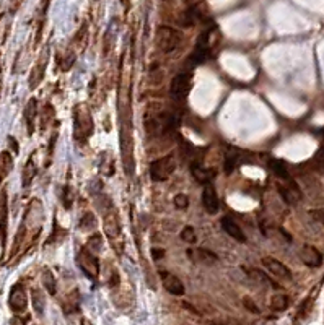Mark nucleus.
Segmentation results:
<instances>
[{
	"label": "nucleus",
	"mask_w": 324,
	"mask_h": 325,
	"mask_svg": "<svg viewBox=\"0 0 324 325\" xmlns=\"http://www.w3.org/2000/svg\"><path fill=\"white\" fill-rule=\"evenodd\" d=\"M121 116V132H119V143H121V156L122 166L127 176L134 173V130L130 122V109H129V98H126V103L119 108Z\"/></svg>",
	"instance_id": "obj_1"
},
{
	"label": "nucleus",
	"mask_w": 324,
	"mask_h": 325,
	"mask_svg": "<svg viewBox=\"0 0 324 325\" xmlns=\"http://www.w3.org/2000/svg\"><path fill=\"white\" fill-rule=\"evenodd\" d=\"M95 132V124L87 104H77L73 108V135L77 142L85 143Z\"/></svg>",
	"instance_id": "obj_2"
},
{
	"label": "nucleus",
	"mask_w": 324,
	"mask_h": 325,
	"mask_svg": "<svg viewBox=\"0 0 324 325\" xmlns=\"http://www.w3.org/2000/svg\"><path fill=\"white\" fill-rule=\"evenodd\" d=\"M176 158L173 154H166L163 158H158L150 164V177L153 182H164L176 171Z\"/></svg>",
	"instance_id": "obj_3"
},
{
	"label": "nucleus",
	"mask_w": 324,
	"mask_h": 325,
	"mask_svg": "<svg viewBox=\"0 0 324 325\" xmlns=\"http://www.w3.org/2000/svg\"><path fill=\"white\" fill-rule=\"evenodd\" d=\"M179 42H181V33L178 30L166 25H163L157 30V46L160 47V51L169 54V52L176 51Z\"/></svg>",
	"instance_id": "obj_4"
},
{
	"label": "nucleus",
	"mask_w": 324,
	"mask_h": 325,
	"mask_svg": "<svg viewBox=\"0 0 324 325\" xmlns=\"http://www.w3.org/2000/svg\"><path fill=\"white\" fill-rule=\"evenodd\" d=\"M77 264L82 268V271L90 278H98L99 275V264H98V255L93 254L87 246H85L77 255Z\"/></svg>",
	"instance_id": "obj_5"
},
{
	"label": "nucleus",
	"mask_w": 324,
	"mask_h": 325,
	"mask_svg": "<svg viewBox=\"0 0 324 325\" xmlns=\"http://www.w3.org/2000/svg\"><path fill=\"white\" fill-rule=\"evenodd\" d=\"M191 87H193V75L191 73H179L169 85V96L174 101H183L189 94Z\"/></svg>",
	"instance_id": "obj_6"
},
{
	"label": "nucleus",
	"mask_w": 324,
	"mask_h": 325,
	"mask_svg": "<svg viewBox=\"0 0 324 325\" xmlns=\"http://www.w3.org/2000/svg\"><path fill=\"white\" fill-rule=\"evenodd\" d=\"M279 180L280 182L277 185V190H279V194L284 199L285 204H289V205L298 204V202L301 200V197H303V194H301V189L298 187V184H296L292 177L279 179Z\"/></svg>",
	"instance_id": "obj_7"
},
{
	"label": "nucleus",
	"mask_w": 324,
	"mask_h": 325,
	"mask_svg": "<svg viewBox=\"0 0 324 325\" xmlns=\"http://www.w3.org/2000/svg\"><path fill=\"white\" fill-rule=\"evenodd\" d=\"M47 62H49V47H44V51L41 52L39 59L36 60L33 70L30 73V89H36L38 85L42 82L44 78V73H46V67H47Z\"/></svg>",
	"instance_id": "obj_8"
},
{
	"label": "nucleus",
	"mask_w": 324,
	"mask_h": 325,
	"mask_svg": "<svg viewBox=\"0 0 324 325\" xmlns=\"http://www.w3.org/2000/svg\"><path fill=\"white\" fill-rule=\"evenodd\" d=\"M8 306L15 314H23L28 307V295L26 290L21 285H15L10 291L8 296Z\"/></svg>",
	"instance_id": "obj_9"
},
{
	"label": "nucleus",
	"mask_w": 324,
	"mask_h": 325,
	"mask_svg": "<svg viewBox=\"0 0 324 325\" xmlns=\"http://www.w3.org/2000/svg\"><path fill=\"white\" fill-rule=\"evenodd\" d=\"M103 228H104L106 236H108L109 239H116L121 234L119 216H118V211L114 210L113 205H109V208L103 213Z\"/></svg>",
	"instance_id": "obj_10"
},
{
	"label": "nucleus",
	"mask_w": 324,
	"mask_h": 325,
	"mask_svg": "<svg viewBox=\"0 0 324 325\" xmlns=\"http://www.w3.org/2000/svg\"><path fill=\"white\" fill-rule=\"evenodd\" d=\"M160 278H162V283L164 286V290H166L168 293H171L173 296H183L186 293V288L183 285V281L179 280L176 275L168 273V271H162Z\"/></svg>",
	"instance_id": "obj_11"
},
{
	"label": "nucleus",
	"mask_w": 324,
	"mask_h": 325,
	"mask_svg": "<svg viewBox=\"0 0 324 325\" xmlns=\"http://www.w3.org/2000/svg\"><path fill=\"white\" fill-rule=\"evenodd\" d=\"M300 259L306 267H311V268L321 267V264H323V254L315 246H308V244L301 247Z\"/></svg>",
	"instance_id": "obj_12"
},
{
	"label": "nucleus",
	"mask_w": 324,
	"mask_h": 325,
	"mask_svg": "<svg viewBox=\"0 0 324 325\" xmlns=\"http://www.w3.org/2000/svg\"><path fill=\"white\" fill-rule=\"evenodd\" d=\"M202 205L207 213H210V215H215L217 211L220 208V200H219V195H217V192L214 189V185L205 184L204 187V192H202Z\"/></svg>",
	"instance_id": "obj_13"
},
{
	"label": "nucleus",
	"mask_w": 324,
	"mask_h": 325,
	"mask_svg": "<svg viewBox=\"0 0 324 325\" xmlns=\"http://www.w3.org/2000/svg\"><path fill=\"white\" fill-rule=\"evenodd\" d=\"M262 264H264V267L270 271V275L277 276V278H282V280H292L290 270L287 268L280 260L274 259V257H264Z\"/></svg>",
	"instance_id": "obj_14"
},
{
	"label": "nucleus",
	"mask_w": 324,
	"mask_h": 325,
	"mask_svg": "<svg viewBox=\"0 0 324 325\" xmlns=\"http://www.w3.org/2000/svg\"><path fill=\"white\" fill-rule=\"evenodd\" d=\"M8 200H7V192H0V241L2 246H5L7 241V221H8Z\"/></svg>",
	"instance_id": "obj_15"
},
{
	"label": "nucleus",
	"mask_w": 324,
	"mask_h": 325,
	"mask_svg": "<svg viewBox=\"0 0 324 325\" xmlns=\"http://www.w3.org/2000/svg\"><path fill=\"white\" fill-rule=\"evenodd\" d=\"M25 122L26 129H28V135L34 134V124H36V116H38V99L31 98L25 106Z\"/></svg>",
	"instance_id": "obj_16"
},
{
	"label": "nucleus",
	"mask_w": 324,
	"mask_h": 325,
	"mask_svg": "<svg viewBox=\"0 0 324 325\" xmlns=\"http://www.w3.org/2000/svg\"><path fill=\"white\" fill-rule=\"evenodd\" d=\"M191 174L193 177L197 180L199 184H209L212 179L215 177V169L210 168H204L200 163H193L191 164Z\"/></svg>",
	"instance_id": "obj_17"
},
{
	"label": "nucleus",
	"mask_w": 324,
	"mask_h": 325,
	"mask_svg": "<svg viewBox=\"0 0 324 325\" xmlns=\"http://www.w3.org/2000/svg\"><path fill=\"white\" fill-rule=\"evenodd\" d=\"M220 223H222L223 231H225L228 236L233 237L238 242H246V236H244V233H243L241 228L236 225V221H233L231 218L225 216V218H222Z\"/></svg>",
	"instance_id": "obj_18"
},
{
	"label": "nucleus",
	"mask_w": 324,
	"mask_h": 325,
	"mask_svg": "<svg viewBox=\"0 0 324 325\" xmlns=\"http://www.w3.org/2000/svg\"><path fill=\"white\" fill-rule=\"evenodd\" d=\"M188 255L194 260V262H200V264H215V262H219V257H217L214 252L207 250V249H191V250H188Z\"/></svg>",
	"instance_id": "obj_19"
},
{
	"label": "nucleus",
	"mask_w": 324,
	"mask_h": 325,
	"mask_svg": "<svg viewBox=\"0 0 324 325\" xmlns=\"http://www.w3.org/2000/svg\"><path fill=\"white\" fill-rule=\"evenodd\" d=\"M36 174H38V166H36L34 159H33V156H31L28 161H26L25 168H23V174H21V184H23V187H28V185L33 182Z\"/></svg>",
	"instance_id": "obj_20"
},
{
	"label": "nucleus",
	"mask_w": 324,
	"mask_h": 325,
	"mask_svg": "<svg viewBox=\"0 0 324 325\" xmlns=\"http://www.w3.org/2000/svg\"><path fill=\"white\" fill-rule=\"evenodd\" d=\"M13 169V156L12 153L8 151H2L0 153V184L3 182L5 177L10 174V171Z\"/></svg>",
	"instance_id": "obj_21"
},
{
	"label": "nucleus",
	"mask_w": 324,
	"mask_h": 325,
	"mask_svg": "<svg viewBox=\"0 0 324 325\" xmlns=\"http://www.w3.org/2000/svg\"><path fill=\"white\" fill-rule=\"evenodd\" d=\"M269 168H270V173H272L277 179H287V177H290L289 169H287V164H285L284 161H280V159H270Z\"/></svg>",
	"instance_id": "obj_22"
},
{
	"label": "nucleus",
	"mask_w": 324,
	"mask_h": 325,
	"mask_svg": "<svg viewBox=\"0 0 324 325\" xmlns=\"http://www.w3.org/2000/svg\"><path fill=\"white\" fill-rule=\"evenodd\" d=\"M270 307H272L275 312H284L285 309L289 307V296L282 295V293L274 295L270 297Z\"/></svg>",
	"instance_id": "obj_23"
},
{
	"label": "nucleus",
	"mask_w": 324,
	"mask_h": 325,
	"mask_svg": "<svg viewBox=\"0 0 324 325\" xmlns=\"http://www.w3.org/2000/svg\"><path fill=\"white\" fill-rule=\"evenodd\" d=\"M249 276H251V278L256 281L258 285H262V286H272V288H279V285L275 283V281H272L269 278L267 275L265 273H262L261 270H251L249 271Z\"/></svg>",
	"instance_id": "obj_24"
},
{
	"label": "nucleus",
	"mask_w": 324,
	"mask_h": 325,
	"mask_svg": "<svg viewBox=\"0 0 324 325\" xmlns=\"http://www.w3.org/2000/svg\"><path fill=\"white\" fill-rule=\"evenodd\" d=\"M31 301H33L34 311L41 316V314L44 312V307H46V301H44V296H42L41 290H36V288L31 290Z\"/></svg>",
	"instance_id": "obj_25"
},
{
	"label": "nucleus",
	"mask_w": 324,
	"mask_h": 325,
	"mask_svg": "<svg viewBox=\"0 0 324 325\" xmlns=\"http://www.w3.org/2000/svg\"><path fill=\"white\" fill-rule=\"evenodd\" d=\"M42 286L46 288L51 296L56 295V278H54V275H52V271L47 268L44 270V273H42Z\"/></svg>",
	"instance_id": "obj_26"
},
{
	"label": "nucleus",
	"mask_w": 324,
	"mask_h": 325,
	"mask_svg": "<svg viewBox=\"0 0 324 325\" xmlns=\"http://www.w3.org/2000/svg\"><path fill=\"white\" fill-rule=\"evenodd\" d=\"M78 293L73 291L72 295L67 296L65 299V304H64V312L65 314H72V312H77L78 311Z\"/></svg>",
	"instance_id": "obj_27"
},
{
	"label": "nucleus",
	"mask_w": 324,
	"mask_h": 325,
	"mask_svg": "<svg viewBox=\"0 0 324 325\" xmlns=\"http://www.w3.org/2000/svg\"><path fill=\"white\" fill-rule=\"evenodd\" d=\"M181 239L188 244H195V241H197V234H195L194 228L193 226H184L183 231H181Z\"/></svg>",
	"instance_id": "obj_28"
},
{
	"label": "nucleus",
	"mask_w": 324,
	"mask_h": 325,
	"mask_svg": "<svg viewBox=\"0 0 324 325\" xmlns=\"http://www.w3.org/2000/svg\"><path fill=\"white\" fill-rule=\"evenodd\" d=\"M101 246H103V239H101V236L99 234H95L93 237H90V241H88V244H87V247L92 250L93 254H99V250H101Z\"/></svg>",
	"instance_id": "obj_29"
},
{
	"label": "nucleus",
	"mask_w": 324,
	"mask_h": 325,
	"mask_svg": "<svg viewBox=\"0 0 324 325\" xmlns=\"http://www.w3.org/2000/svg\"><path fill=\"white\" fill-rule=\"evenodd\" d=\"M95 225H97V220H95L93 213H85L80 220V228L83 231H88V230H93Z\"/></svg>",
	"instance_id": "obj_30"
},
{
	"label": "nucleus",
	"mask_w": 324,
	"mask_h": 325,
	"mask_svg": "<svg viewBox=\"0 0 324 325\" xmlns=\"http://www.w3.org/2000/svg\"><path fill=\"white\" fill-rule=\"evenodd\" d=\"M174 207L179 210H186L189 207V199L186 194H178L176 197H174Z\"/></svg>",
	"instance_id": "obj_31"
},
{
	"label": "nucleus",
	"mask_w": 324,
	"mask_h": 325,
	"mask_svg": "<svg viewBox=\"0 0 324 325\" xmlns=\"http://www.w3.org/2000/svg\"><path fill=\"white\" fill-rule=\"evenodd\" d=\"M52 117H54V111H52L51 104H46L44 108V113H42V124H41V129H46L47 124L52 120Z\"/></svg>",
	"instance_id": "obj_32"
},
{
	"label": "nucleus",
	"mask_w": 324,
	"mask_h": 325,
	"mask_svg": "<svg viewBox=\"0 0 324 325\" xmlns=\"http://www.w3.org/2000/svg\"><path fill=\"white\" fill-rule=\"evenodd\" d=\"M236 164H238L236 158H233V156L227 158V159H225V163H223V166H225V173H227V174H231L233 171H235Z\"/></svg>",
	"instance_id": "obj_33"
},
{
	"label": "nucleus",
	"mask_w": 324,
	"mask_h": 325,
	"mask_svg": "<svg viewBox=\"0 0 324 325\" xmlns=\"http://www.w3.org/2000/svg\"><path fill=\"white\" fill-rule=\"evenodd\" d=\"M243 304H244V307L248 309V311H251L253 314H259V309H258V306L254 304V301L251 299V297H243Z\"/></svg>",
	"instance_id": "obj_34"
},
{
	"label": "nucleus",
	"mask_w": 324,
	"mask_h": 325,
	"mask_svg": "<svg viewBox=\"0 0 324 325\" xmlns=\"http://www.w3.org/2000/svg\"><path fill=\"white\" fill-rule=\"evenodd\" d=\"M311 218H315L316 221H320L324 225V208H316L311 211Z\"/></svg>",
	"instance_id": "obj_35"
},
{
	"label": "nucleus",
	"mask_w": 324,
	"mask_h": 325,
	"mask_svg": "<svg viewBox=\"0 0 324 325\" xmlns=\"http://www.w3.org/2000/svg\"><path fill=\"white\" fill-rule=\"evenodd\" d=\"M152 257H153V260H158V259L164 257V250H163V249L153 247V249H152Z\"/></svg>",
	"instance_id": "obj_36"
},
{
	"label": "nucleus",
	"mask_w": 324,
	"mask_h": 325,
	"mask_svg": "<svg viewBox=\"0 0 324 325\" xmlns=\"http://www.w3.org/2000/svg\"><path fill=\"white\" fill-rule=\"evenodd\" d=\"M21 2H23V0H13V2H12V7H10V12H12V13L17 12V10L20 8Z\"/></svg>",
	"instance_id": "obj_37"
},
{
	"label": "nucleus",
	"mask_w": 324,
	"mask_h": 325,
	"mask_svg": "<svg viewBox=\"0 0 324 325\" xmlns=\"http://www.w3.org/2000/svg\"><path fill=\"white\" fill-rule=\"evenodd\" d=\"M122 2H124V5H127V0H122Z\"/></svg>",
	"instance_id": "obj_38"
}]
</instances>
